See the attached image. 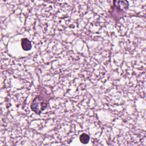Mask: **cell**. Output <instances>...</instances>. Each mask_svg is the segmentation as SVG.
I'll use <instances>...</instances> for the list:
<instances>
[{
  "label": "cell",
  "instance_id": "2",
  "mask_svg": "<svg viewBox=\"0 0 146 146\" xmlns=\"http://www.w3.org/2000/svg\"><path fill=\"white\" fill-rule=\"evenodd\" d=\"M21 46H22V48L25 51H29L32 47L31 43L30 41L27 38L22 39V40H21Z\"/></svg>",
  "mask_w": 146,
  "mask_h": 146
},
{
  "label": "cell",
  "instance_id": "1",
  "mask_svg": "<svg viewBox=\"0 0 146 146\" xmlns=\"http://www.w3.org/2000/svg\"><path fill=\"white\" fill-rule=\"evenodd\" d=\"M47 106V103L40 99V96H37L31 103V109L36 114L40 115V113L45 110Z\"/></svg>",
  "mask_w": 146,
  "mask_h": 146
},
{
  "label": "cell",
  "instance_id": "3",
  "mask_svg": "<svg viewBox=\"0 0 146 146\" xmlns=\"http://www.w3.org/2000/svg\"><path fill=\"white\" fill-rule=\"evenodd\" d=\"M79 139H80V142L82 144H86L88 143V141L90 140V136H88V135H87L85 133H83L80 135Z\"/></svg>",
  "mask_w": 146,
  "mask_h": 146
}]
</instances>
